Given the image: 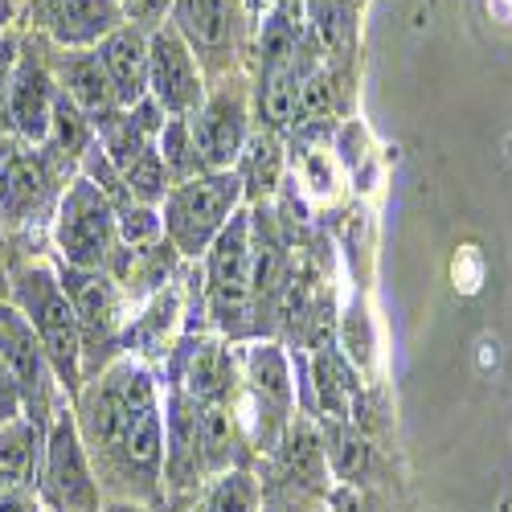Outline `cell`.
<instances>
[{"label": "cell", "mask_w": 512, "mask_h": 512, "mask_svg": "<svg viewBox=\"0 0 512 512\" xmlns=\"http://www.w3.org/2000/svg\"><path fill=\"white\" fill-rule=\"evenodd\" d=\"M70 406L103 496L160 512L164 406L148 365L119 353L107 369L82 381V394Z\"/></svg>", "instance_id": "6da1fadb"}, {"label": "cell", "mask_w": 512, "mask_h": 512, "mask_svg": "<svg viewBox=\"0 0 512 512\" xmlns=\"http://www.w3.org/2000/svg\"><path fill=\"white\" fill-rule=\"evenodd\" d=\"M9 304L33 324L41 349L50 357L62 394L74 402L82 394V332L70 308V295L58 279V267L33 259V254H13L9 259Z\"/></svg>", "instance_id": "7a4b0ae2"}, {"label": "cell", "mask_w": 512, "mask_h": 512, "mask_svg": "<svg viewBox=\"0 0 512 512\" xmlns=\"http://www.w3.org/2000/svg\"><path fill=\"white\" fill-rule=\"evenodd\" d=\"M70 177V168L46 148H33L17 136L0 148V230L9 238V254L17 242H29V234L50 230Z\"/></svg>", "instance_id": "3957f363"}, {"label": "cell", "mask_w": 512, "mask_h": 512, "mask_svg": "<svg viewBox=\"0 0 512 512\" xmlns=\"http://www.w3.org/2000/svg\"><path fill=\"white\" fill-rule=\"evenodd\" d=\"M246 205L242 181L234 168L226 173H197L189 181H177L168 189V197L160 201V222H164V238L173 242V250L181 259L201 263L205 250L213 246L226 230V222Z\"/></svg>", "instance_id": "277c9868"}, {"label": "cell", "mask_w": 512, "mask_h": 512, "mask_svg": "<svg viewBox=\"0 0 512 512\" xmlns=\"http://www.w3.org/2000/svg\"><path fill=\"white\" fill-rule=\"evenodd\" d=\"M205 312L230 340L259 336V300L250 287V205H242L226 230L205 250Z\"/></svg>", "instance_id": "5b68a950"}, {"label": "cell", "mask_w": 512, "mask_h": 512, "mask_svg": "<svg viewBox=\"0 0 512 512\" xmlns=\"http://www.w3.org/2000/svg\"><path fill=\"white\" fill-rule=\"evenodd\" d=\"M50 238H54V254H58L62 267L107 271V263L119 250L115 205L99 193V185H91L82 173H74L58 197Z\"/></svg>", "instance_id": "8992f818"}, {"label": "cell", "mask_w": 512, "mask_h": 512, "mask_svg": "<svg viewBox=\"0 0 512 512\" xmlns=\"http://www.w3.org/2000/svg\"><path fill=\"white\" fill-rule=\"evenodd\" d=\"M33 496H37L41 512H103V504H107V496L99 488V476L91 467V455H87V447H82L70 402H62L54 410Z\"/></svg>", "instance_id": "52a82bcc"}, {"label": "cell", "mask_w": 512, "mask_h": 512, "mask_svg": "<svg viewBox=\"0 0 512 512\" xmlns=\"http://www.w3.org/2000/svg\"><path fill=\"white\" fill-rule=\"evenodd\" d=\"M58 279L70 295V308L82 332V377H91L99 349H103V369L119 357V332L127 324V295L107 271H78V267L58 263Z\"/></svg>", "instance_id": "ba28073f"}, {"label": "cell", "mask_w": 512, "mask_h": 512, "mask_svg": "<svg viewBox=\"0 0 512 512\" xmlns=\"http://www.w3.org/2000/svg\"><path fill=\"white\" fill-rule=\"evenodd\" d=\"M0 353H5L17 386H21V406H25V418H33L37 426L54 422V410L62 402H70L58 386V377L50 369V357L41 349V340L33 332V324L21 316V308H13L9 300L0 304Z\"/></svg>", "instance_id": "9c48e42d"}, {"label": "cell", "mask_w": 512, "mask_h": 512, "mask_svg": "<svg viewBox=\"0 0 512 512\" xmlns=\"http://www.w3.org/2000/svg\"><path fill=\"white\" fill-rule=\"evenodd\" d=\"M50 41L21 29V54H17V70H13V87H9V127L13 136L41 148L50 136V111H54V95H58V78L50 66Z\"/></svg>", "instance_id": "30bf717a"}, {"label": "cell", "mask_w": 512, "mask_h": 512, "mask_svg": "<svg viewBox=\"0 0 512 512\" xmlns=\"http://www.w3.org/2000/svg\"><path fill=\"white\" fill-rule=\"evenodd\" d=\"M246 365V386L254 402V451H275L287 422L295 414V381H291V361L275 340H254L242 357Z\"/></svg>", "instance_id": "8fae6325"}, {"label": "cell", "mask_w": 512, "mask_h": 512, "mask_svg": "<svg viewBox=\"0 0 512 512\" xmlns=\"http://www.w3.org/2000/svg\"><path fill=\"white\" fill-rule=\"evenodd\" d=\"M17 21L54 50H95L123 25V9L119 0H25Z\"/></svg>", "instance_id": "7c38bea8"}, {"label": "cell", "mask_w": 512, "mask_h": 512, "mask_svg": "<svg viewBox=\"0 0 512 512\" xmlns=\"http://www.w3.org/2000/svg\"><path fill=\"white\" fill-rule=\"evenodd\" d=\"M148 99L164 115H193L205 103L201 62L173 25L148 33Z\"/></svg>", "instance_id": "4fadbf2b"}, {"label": "cell", "mask_w": 512, "mask_h": 512, "mask_svg": "<svg viewBox=\"0 0 512 512\" xmlns=\"http://www.w3.org/2000/svg\"><path fill=\"white\" fill-rule=\"evenodd\" d=\"M189 132H193L201 173H226V168H234L246 140H250L246 95H238L230 87L205 95V103L189 115Z\"/></svg>", "instance_id": "5bb4252c"}, {"label": "cell", "mask_w": 512, "mask_h": 512, "mask_svg": "<svg viewBox=\"0 0 512 512\" xmlns=\"http://www.w3.org/2000/svg\"><path fill=\"white\" fill-rule=\"evenodd\" d=\"M168 25L189 41L197 62L226 70L242 33V0H173Z\"/></svg>", "instance_id": "9a60e30c"}, {"label": "cell", "mask_w": 512, "mask_h": 512, "mask_svg": "<svg viewBox=\"0 0 512 512\" xmlns=\"http://www.w3.org/2000/svg\"><path fill=\"white\" fill-rule=\"evenodd\" d=\"M308 70L312 62H304V46L279 58H263L259 87H254V119H259L263 132L279 136L300 119V82Z\"/></svg>", "instance_id": "2e32d148"}, {"label": "cell", "mask_w": 512, "mask_h": 512, "mask_svg": "<svg viewBox=\"0 0 512 512\" xmlns=\"http://www.w3.org/2000/svg\"><path fill=\"white\" fill-rule=\"evenodd\" d=\"M50 66L58 78V91H66L82 115H91V123L119 111L111 74H107L99 50H50Z\"/></svg>", "instance_id": "e0dca14e"}, {"label": "cell", "mask_w": 512, "mask_h": 512, "mask_svg": "<svg viewBox=\"0 0 512 512\" xmlns=\"http://www.w3.org/2000/svg\"><path fill=\"white\" fill-rule=\"evenodd\" d=\"M99 58L111 74V87L119 99V111H132L148 99V33L119 25L111 37L99 41Z\"/></svg>", "instance_id": "ac0fdd59"}, {"label": "cell", "mask_w": 512, "mask_h": 512, "mask_svg": "<svg viewBox=\"0 0 512 512\" xmlns=\"http://www.w3.org/2000/svg\"><path fill=\"white\" fill-rule=\"evenodd\" d=\"M41 455H46V426L25 414L0 426V492H33Z\"/></svg>", "instance_id": "d6986e66"}, {"label": "cell", "mask_w": 512, "mask_h": 512, "mask_svg": "<svg viewBox=\"0 0 512 512\" xmlns=\"http://www.w3.org/2000/svg\"><path fill=\"white\" fill-rule=\"evenodd\" d=\"M283 467V476L291 484H300L308 492H324L328 488V459H324V439L312 422L304 418H291L287 431L279 439V447L271 451Z\"/></svg>", "instance_id": "ffe728a7"}, {"label": "cell", "mask_w": 512, "mask_h": 512, "mask_svg": "<svg viewBox=\"0 0 512 512\" xmlns=\"http://www.w3.org/2000/svg\"><path fill=\"white\" fill-rule=\"evenodd\" d=\"M312 390L320 402V414L332 422H349L361 410V386H357V373L340 361L332 349H320L312 357Z\"/></svg>", "instance_id": "44dd1931"}, {"label": "cell", "mask_w": 512, "mask_h": 512, "mask_svg": "<svg viewBox=\"0 0 512 512\" xmlns=\"http://www.w3.org/2000/svg\"><path fill=\"white\" fill-rule=\"evenodd\" d=\"M234 173L242 181L246 201L250 205H263L279 189V181H283V148H279V136L275 132H263V127H259V132H250V140H246V148H242V156L234 164Z\"/></svg>", "instance_id": "7402d4cb"}, {"label": "cell", "mask_w": 512, "mask_h": 512, "mask_svg": "<svg viewBox=\"0 0 512 512\" xmlns=\"http://www.w3.org/2000/svg\"><path fill=\"white\" fill-rule=\"evenodd\" d=\"M95 144V123H91V115H82L78 111V103L66 95V91H58L54 95V111H50V136H46V148L58 164H66L70 173H78V160H82V152H87Z\"/></svg>", "instance_id": "603a6c76"}, {"label": "cell", "mask_w": 512, "mask_h": 512, "mask_svg": "<svg viewBox=\"0 0 512 512\" xmlns=\"http://www.w3.org/2000/svg\"><path fill=\"white\" fill-rule=\"evenodd\" d=\"M320 439H324V459H328V472L345 484V488H353V484H361V476L369 472V439L357 431L353 422H332V418H324V431H320Z\"/></svg>", "instance_id": "cb8c5ba5"}, {"label": "cell", "mask_w": 512, "mask_h": 512, "mask_svg": "<svg viewBox=\"0 0 512 512\" xmlns=\"http://www.w3.org/2000/svg\"><path fill=\"white\" fill-rule=\"evenodd\" d=\"M308 37L324 54H345L353 46V0H304Z\"/></svg>", "instance_id": "d4e9b609"}, {"label": "cell", "mask_w": 512, "mask_h": 512, "mask_svg": "<svg viewBox=\"0 0 512 512\" xmlns=\"http://www.w3.org/2000/svg\"><path fill=\"white\" fill-rule=\"evenodd\" d=\"M259 508H263V484L250 467H230V472L213 476L197 504V512H259Z\"/></svg>", "instance_id": "484cf974"}, {"label": "cell", "mask_w": 512, "mask_h": 512, "mask_svg": "<svg viewBox=\"0 0 512 512\" xmlns=\"http://www.w3.org/2000/svg\"><path fill=\"white\" fill-rule=\"evenodd\" d=\"M156 152H160V160L168 168V177H173V185L201 173V168H197V148H193V132H189V115H168L164 119L160 136H156Z\"/></svg>", "instance_id": "4316f807"}, {"label": "cell", "mask_w": 512, "mask_h": 512, "mask_svg": "<svg viewBox=\"0 0 512 512\" xmlns=\"http://www.w3.org/2000/svg\"><path fill=\"white\" fill-rule=\"evenodd\" d=\"M115 226H119V246H127V250H144V246L164 242V222H160L156 205L132 201V205L115 209Z\"/></svg>", "instance_id": "83f0119b"}, {"label": "cell", "mask_w": 512, "mask_h": 512, "mask_svg": "<svg viewBox=\"0 0 512 512\" xmlns=\"http://www.w3.org/2000/svg\"><path fill=\"white\" fill-rule=\"evenodd\" d=\"M21 54V25L0 29V123H9V87H13V70ZM13 132V127H9Z\"/></svg>", "instance_id": "f1b7e54d"}, {"label": "cell", "mask_w": 512, "mask_h": 512, "mask_svg": "<svg viewBox=\"0 0 512 512\" xmlns=\"http://www.w3.org/2000/svg\"><path fill=\"white\" fill-rule=\"evenodd\" d=\"M119 9H123V25H132L140 33H156L160 25H168L173 0H119Z\"/></svg>", "instance_id": "f546056e"}, {"label": "cell", "mask_w": 512, "mask_h": 512, "mask_svg": "<svg viewBox=\"0 0 512 512\" xmlns=\"http://www.w3.org/2000/svg\"><path fill=\"white\" fill-rule=\"evenodd\" d=\"M21 414H25V406H21V386H17V377H13L9 361H5V353H0V426L13 422V418H21Z\"/></svg>", "instance_id": "4dcf8cb0"}, {"label": "cell", "mask_w": 512, "mask_h": 512, "mask_svg": "<svg viewBox=\"0 0 512 512\" xmlns=\"http://www.w3.org/2000/svg\"><path fill=\"white\" fill-rule=\"evenodd\" d=\"M0 512H41L33 492H0Z\"/></svg>", "instance_id": "1f68e13d"}, {"label": "cell", "mask_w": 512, "mask_h": 512, "mask_svg": "<svg viewBox=\"0 0 512 512\" xmlns=\"http://www.w3.org/2000/svg\"><path fill=\"white\" fill-rule=\"evenodd\" d=\"M9 300V238L0 230V304Z\"/></svg>", "instance_id": "d6a6232c"}, {"label": "cell", "mask_w": 512, "mask_h": 512, "mask_svg": "<svg viewBox=\"0 0 512 512\" xmlns=\"http://www.w3.org/2000/svg\"><path fill=\"white\" fill-rule=\"evenodd\" d=\"M103 512H152L148 504H132V500H107Z\"/></svg>", "instance_id": "836d02e7"}, {"label": "cell", "mask_w": 512, "mask_h": 512, "mask_svg": "<svg viewBox=\"0 0 512 512\" xmlns=\"http://www.w3.org/2000/svg\"><path fill=\"white\" fill-rule=\"evenodd\" d=\"M250 5H259V9H267V13H291L295 0H250Z\"/></svg>", "instance_id": "e575fe53"}]
</instances>
